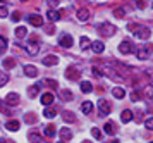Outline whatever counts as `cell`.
Returning <instances> with one entry per match:
<instances>
[{"mask_svg":"<svg viewBox=\"0 0 153 143\" xmlns=\"http://www.w3.org/2000/svg\"><path fill=\"white\" fill-rule=\"evenodd\" d=\"M98 31H100L102 36H112V34L115 33V26H112L110 22H103V24H100Z\"/></svg>","mask_w":153,"mask_h":143,"instance_id":"6da1fadb","label":"cell"},{"mask_svg":"<svg viewBox=\"0 0 153 143\" xmlns=\"http://www.w3.org/2000/svg\"><path fill=\"white\" fill-rule=\"evenodd\" d=\"M65 78H67V79H72V81H76V79L81 78V73H79V69H77L76 66H71V67H67V71H65Z\"/></svg>","mask_w":153,"mask_h":143,"instance_id":"7a4b0ae2","label":"cell"},{"mask_svg":"<svg viewBox=\"0 0 153 143\" xmlns=\"http://www.w3.org/2000/svg\"><path fill=\"white\" fill-rule=\"evenodd\" d=\"M134 34H136V38H139V40H148L152 36V31H150V28H138L134 31Z\"/></svg>","mask_w":153,"mask_h":143,"instance_id":"3957f363","label":"cell"},{"mask_svg":"<svg viewBox=\"0 0 153 143\" xmlns=\"http://www.w3.org/2000/svg\"><path fill=\"white\" fill-rule=\"evenodd\" d=\"M98 109L102 110V116H107V114H110L112 105L108 100H98Z\"/></svg>","mask_w":153,"mask_h":143,"instance_id":"277c9868","label":"cell"},{"mask_svg":"<svg viewBox=\"0 0 153 143\" xmlns=\"http://www.w3.org/2000/svg\"><path fill=\"white\" fill-rule=\"evenodd\" d=\"M119 52L120 54H131L132 52V43L129 40H124V41H120V45H119Z\"/></svg>","mask_w":153,"mask_h":143,"instance_id":"5b68a950","label":"cell"},{"mask_svg":"<svg viewBox=\"0 0 153 143\" xmlns=\"http://www.w3.org/2000/svg\"><path fill=\"white\" fill-rule=\"evenodd\" d=\"M59 45L64 48H69L72 45V36L71 34H62L60 38H59Z\"/></svg>","mask_w":153,"mask_h":143,"instance_id":"8992f818","label":"cell"},{"mask_svg":"<svg viewBox=\"0 0 153 143\" xmlns=\"http://www.w3.org/2000/svg\"><path fill=\"white\" fill-rule=\"evenodd\" d=\"M150 54H152V47H148V45H146V47H141L138 50V59H141V61H145V59H148V57H150Z\"/></svg>","mask_w":153,"mask_h":143,"instance_id":"52a82bcc","label":"cell"},{"mask_svg":"<svg viewBox=\"0 0 153 143\" xmlns=\"http://www.w3.org/2000/svg\"><path fill=\"white\" fill-rule=\"evenodd\" d=\"M42 61H43L45 66H57V64H59V57L53 55V54H50V55H47V57H43Z\"/></svg>","mask_w":153,"mask_h":143,"instance_id":"ba28073f","label":"cell"},{"mask_svg":"<svg viewBox=\"0 0 153 143\" xmlns=\"http://www.w3.org/2000/svg\"><path fill=\"white\" fill-rule=\"evenodd\" d=\"M26 52H28L29 55H36L40 52V45H38L36 41H29L28 45H26Z\"/></svg>","mask_w":153,"mask_h":143,"instance_id":"9c48e42d","label":"cell"},{"mask_svg":"<svg viewBox=\"0 0 153 143\" xmlns=\"http://www.w3.org/2000/svg\"><path fill=\"white\" fill-rule=\"evenodd\" d=\"M5 103L10 105V107H12V105H17V103H19V95H17V93H9V95L5 97Z\"/></svg>","mask_w":153,"mask_h":143,"instance_id":"30bf717a","label":"cell"},{"mask_svg":"<svg viewBox=\"0 0 153 143\" xmlns=\"http://www.w3.org/2000/svg\"><path fill=\"white\" fill-rule=\"evenodd\" d=\"M28 21H29V24H33V26H36V28L43 24V17H42V16H38V14H33V16H29Z\"/></svg>","mask_w":153,"mask_h":143,"instance_id":"8fae6325","label":"cell"},{"mask_svg":"<svg viewBox=\"0 0 153 143\" xmlns=\"http://www.w3.org/2000/svg\"><path fill=\"white\" fill-rule=\"evenodd\" d=\"M24 74L29 76V78H36V76H38V69H36L35 66L26 64V66H24Z\"/></svg>","mask_w":153,"mask_h":143,"instance_id":"7c38bea8","label":"cell"},{"mask_svg":"<svg viewBox=\"0 0 153 143\" xmlns=\"http://www.w3.org/2000/svg\"><path fill=\"white\" fill-rule=\"evenodd\" d=\"M59 136L62 138V142H67V140H71V138H72V131H71L69 128H60V131H59Z\"/></svg>","mask_w":153,"mask_h":143,"instance_id":"4fadbf2b","label":"cell"},{"mask_svg":"<svg viewBox=\"0 0 153 143\" xmlns=\"http://www.w3.org/2000/svg\"><path fill=\"white\" fill-rule=\"evenodd\" d=\"M42 83H36V85H33V86H31V88L28 90V95H29V98H35L36 95H38V93H40V90H42Z\"/></svg>","mask_w":153,"mask_h":143,"instance_id":"5bb4252c","label":"cell"},{"mask_svg":"<svg viewBox=\"0 0 153 143\" xmlns=\"http://www.w3.org/2000/svg\"><path fill=\"white\" fill-rule=\"evenodd\" d=\"M91 50H93V52H95V54H102V52H103L105 50V45L103 43H102V41H91Z\"/></svg>","mask_w":153,"mask_h":143,"instance_id":"9a60e30c","label":"cell"},{"mask_svg":"<svg viewBox=\"0 0 153 143\" xmlns=\"http://www.w3.org/2000/svg\"><path fill=\"white\" fill-rule=\"evenodd\" d=\"M53 100H55V98H53L52 93H43L42 95V103L45 105V107H50V105L53 103Z\"/></svg>","mask_w":153,"mask_h":143,"instance_id":"2e32d148","label":"cell"},{"mask_svg":"<svg viewBox=\"0 0 153 143\" xmlns=\"http://www.w3.org/2000/svg\"><path fill=\"white\" fill-rule=\"evenodd\" d=\"M19 126H21V123H19L17 119H10V121H7V124H5V128H7L9 131H17Z\"/></svg>","mask_w":153,"mask_h":143,"instance_id":"e0dca14e","label":"cell"},{"mask_svg":"<svg viewBox=\"0 0 153 143\" xmlns=\"http://www.w3.org/2000/svg\"><path fill=\"white\" fill-rule=\"evenodd\" d=\"M105 73H107V74H108V78H110V79H114V81H119V83L124 81V78H122V76H119L114 69H105Z\"/></svg>","mask_w":153,"mask_h":143,"instance_id":"ac0fdd59","label":"cell"},{"mask_svg":"<svg viewBox=\"0 0 153 143\" xmlns=\"http://www.w3.org/2000/svg\"><path fill=\"white\" fill-rule=\"evenodd\" d=\"M132 117H134L132 116V112L126 109V110H122V114H120V121H122V123H131Z\"/></svg>","mask_w":153,"mask_h":143,"instance_id":"d6986e66","label":"cell"},{"mask_svg":"<svg viewBox=\"0 0 153 143\" xmlns=\"http://www.w3.org/2000/svg\"><path fill=\"white\" fill-rule=\"evenodd\" d=\"M105 133H107V135H114V133H115V131H117V124L115 123H112V121H108V123L105 124Z\"/></svg>","mask_w":153,"mask_h":143,"instance_id":"ffe728a7","label":"cell"},{"mask_svg":"<svg viewBox=\"0 0 153 143\" xmlns=\"http://www.w3.org/2000/svg\"><path fill=\"white\" fill-rule=\"evenodd\" d=\"M77 19L88 21L90 19V10H88V9H79V10H77Z\"/></svg>","mask_w":153,"mask_h":143,"instance_id":"44dd1931","label":"cell"},{"mask_svg":"<svg viewBox=\"0 0 153 143\" xmlns=\"http://www.w3.org/2000/svg\"><path fill=\"white\" fill-rule=\"evenodd\" d=\"M112 95L115 97V98H124L126 97V90L120 88V86H115V88L112 90Z\"/></svg>","mask_w":153,"mask_h":143,"instance_id":"7402d4cb","label":"cell"},{"mask_svg":"<svg viewBox=\"0 0 153 143\" xmlns=\"http://www.w3.org/2000/svg\"><path fill=\"white\" fill-rule=\"evenodd\" d=\"M47 17H48V21H57L60 19V12H57V10H53V9H50V10H47Z\"/></svg>","mask_w":153,"mask_h":143,"instance_id":"603a6c76","label":"cell"},{"mask_svg":"<svg viewBox=\"0 0 153 143\" xmlns=\"http://www.w3.org/2000/svg\"><path fill=\"white\" fill-rule=\"evenodd\" d=\"M81 91L83 93H91L93 91V85L90 81H81Z\"/></svg>","mask_w":153,"mask_h":143,"instance_id":"cb8c5ba5","label":"cell"},{"mask_svg":"<svg viewBox=\"0 0 153 143\" xmlns=\"http://www.w3.org/2000/svg\"><path fill=\"white\" fill-rule=\"evenodd\" d=\"M62 119L65 121V123H74V121H76L74 114H72V112H69V110H65V112L62 114Z\"/></svg>","mask_w":153,"mask_h":143,"instance_id":"d4e9b609","label":"cell"},{"mask_svg":"<svg viewBox=\"0 0 153 143\" xmlns=\"http://www.w3.org/2000/svg\"><path fill=\"white\" fill-rule=\"evenodd\" d=\"M43 116L48 117V119H53V117L57 116V110H55V109H52V107H47V109L43 110Z\"/></svg>","mask_w":153,"mask_h":143,"instance_id":"484cf974","label":"cell"},{"mask_svg":"<svg viewBox=\"0 0 153 143\" xmlns=\"http://www.w3.org/2000/svg\"><path fill=\"white\" fill-rule=\"evenodd\" d=\"M79 43H81V47H83L84 50H86V48H91V40L88 38V36H81Z\"/></svg>","mask_w":153,"mask_h":143,"instance_id":"4316f807","label":"cell"},{"mask_svg":"<svg viewBox=\"0 0 153 143\" xmlns=\"http://www.w3.org/2000/svg\"><path fill=\"white\" fill-rule=\"evenodd\" d=\"M81 110H83L84 114H90L91 110H93V103L91 102H83L81 103Z\"/></svg>","mask_w":153,"mask_h":143,"instance_id":"83f0119b","label":"cell"},{"mask_svg":"<svg viewBox=\"0 0 153 143\" xmlns=\"http://www.w3.org/2000/svg\"><path fill=\"white\" fill-rule=\"evenodd\" d=\"M45 135L52 138L53 135H55V126H53V124H48V126H45Z\"/></svg>","mask_w":153,"mask_h":143,"instance_id":"f1b7e54d","label":"cell"},{"mask_svg":"<svg viewBox=\"0 0 153 143\" xmlns=\"http://www.w3.org/2000/svg\"><path fill=\"white\" fill-rule=\"evenodd\" d=\"M7 50V38L0 34V54H4Z\"/></svg>","mask_w":153,"mask_h":143,"instance_id":"f546056e","label":"cell"},{"mask_svg":"<svg viewBox=\"0 0 153 143\" xmlns=\"http://www.w3.org/2000/svg\"><path fill=\"white\" fill-rule=\"evenodd\" d=\"M29 142L31 143H42V136L38 133H29Z\"/></svg>","mask_w":153,"mask_h":143,"instance_id":"4dcf8cb0","label":"cell"},{"mask_svg":"<svg viewBox=\"0 0 153 143\" xmlns=\"http://www.w3.org/2000/svg\"><path fill=\"white\" fill-rule=\"evenodd\" d=\"M26 36V28L24 26H19L16 29V38H24Z\"/></svg>","mask_w":153,"mask_h":143,"instance_id":"1f68e13d","label":"cell"},{"mask_svg":"<svg viewBox=\"0 0 153 143\" xmlns=\"http://www.w3.org/2000/svg\"><path fill=\"white\" fill-rule=\"evenodd\" d=\"M60 97H62L65 102H69L71 98H72V93H71L69 90H62V91H60Z\"/></svg>","mask_w":153,"mask_h":143,"instance_id":"d6a6232c","label":"cell"},{"mask_svg":"<svg viewBox=\"0 0 153 143\" xmlns=\"http://www.w3.org/2000/svg\"><path fill=\"white\" fill-rule=\"evenodd\" d=\"M16 66V59H5L4 61V67L5 69H10V67H14Z\"/></svg>","mask_w":153,"mask_h":143,"instance_id":"836d02e7","label":"cell"},{"mask_svg":"<svg viewBox=\"0 0 153 143\" xmlns=\"http://www.w3.org/2000/svg\"><path fill=\"white\" fill-rule=\"evenodd\" d=\"M114 16H115V17H119V19H122V17L126 16V10L122 9V7H119V9H115V10H114Z\"/></svg>","mask_w":153,"mask_h":143,"instance_id":"e575fe53","label":"cell"},{"mask_svg":"<svg viewBox=\"0 0 153 143\" xmlns=\"http://www.w3.org/2000/svg\"><path fill=\"white\" fill-rule=\"evenodd\" d=\"M91 135H93V138L100 140V138H102V131L98 130V128H91Z\"/></svg>","mask_w":153,"mask_h":143,"instance_id":"d590c367","label":"cell"},{"mask_svg":"<svg viewBox=\"0 0 153 143\" xmlns=\"http://www.w3.org/2000/svg\"><path fill=\"white\" fill-rule=\"evenodd\" d=\"M7 81H9V76L5 74V73H2V71H0V86H4Z\"/></svg>","mask_w":153,"mask_h":143,"instance_id":"8d00e7d4","label":"cell"},{"mask_svg":"<svg viewBox=\"0 0 153 143\" xmlns=\"http://www.w3.org/2000/svg\"><path fill=\"white\" fill-rule=\"evenodd\" d=\"M91 73H93V76H97V78H100V76H103V73H102V69H98L97 66H93V67H91Z\"/></svg>","mask_w":153,"mask_h":143,"instance_id":"74e56055","label":"cell"},{"mask_svg":"<svg viewBox=\"0 0 153 143\" xmlns=\"http://www.w3.org/2000/svg\"><path fill=\"white\" fill-rule=\"evenodd\" d=\"M145 126L148 128V130L153 131V117H148V119H146V121H145Z\"/></svg>","mask_w":153,"mask_h":143,"instance_id":"f35d334b","label":"cell"},{"mask_svg":"<svg viewBox=\"0 0 153 143\" xmlns=\"http://www.w3.org/2000/svg\"><path fill=\"white\" fill-rule=\"evenodd\" d=\"M139 97H141V95H139V91H132V93H131V100H132V102H138Z\"/></svg>","mask_w":153,"mask_h":143,"instance_id":"ab89813d","label":"cell"},{"mask_svg":"<svg viewBox=\"0 0 153 143\" xmlns=\"http://www.w3.org/2000/svg\"><path fill=\"white\" fill-rule=\"evenodd\" d=\"M7 7H2L0 5V17H7Z\"/></svg>","mask_w":153,"mask_h":143,"instance_id":"60d3db41","label":"cell"},{"mask_svg":"<svg viewBox=\"0 0 153 143\" xmlns=\"http://www.w3.org/2000/svg\"><path fill=\"white\" fill-rule=\"evenodd\" d=\"M47 85H50V86H52V88H57V86H59V83L55 81V79H47Z\"/></svg>","mask_w":153,"mask_h":143,"instance_id":"b9f144b4","label":"cell"},{"mask_svg":"<svg viewBox=\"0 0 153 143\" xmlns=\"http://www.w3.org/2000/svg\"><path fill=\"white\" fill-rule=\"evenodd\" d=\"M24 119H26V123H35V121H36V117L35 116H29V114H26Z\"/></svg>","mask_w":153,"mask_h":143,"instance_id":"7bdbcfd3","label":"cell"},{"mask_svg":"<svg viewBox=\"0 0 153 143\" xmlns=\"http://www.w3.org/2000/svg\"><path fill=\"white\" fill-rule=\"evenodd\" d=\"M138 24H134V22H131V24H129V26H127V29H129V31H132V33H134V31H136V29H138Z\"/></svg>","mask_w":153,"mask_h":143,"instance_id":"ee69618b","label":"cell"},{"mask_svg":"<svg viewBox=\"0 0 153 143\" xmlns=\"http://www.w3.org/2000/svg\"><path fill=\"white\" fill-rule=\"evenodd\" d=\"M12 19H14V21H19V19H21V12H19V10H16V12L12 14Z\"/></svg>","mask_w":153,"mask_h":143,"instance_id":"f6af8a7d","label":"cell"},{"mask_svg":"<svg viewBox=\"0 0 153 143\" xmlns=\"http://www.w3.org/2000/svg\"><path fill=\"white\" fill-rule=\"evenodd\" d=\"M108 143H119V140H117V138H114V140H110Z\"/></svg>","mask_w":153,"mask_h":143,"instance_id":"bcb514c9","label":"cell"},{"mask_svg":"<svg viewBox=\"0 0 153 143\" xmlns=\"http://www.w3.org/2000/svg\"><path fill=\"white\" fill-rule=\"evenodd\" d=\"M150 78H152V86H153V73H150Z\"/></svg>","mask_w":153,"mask_h":143,"instance_id":"7dc6e473","label":"cell"},{"mask_svg":"<svg viewBox=\"0 0 153 143\" xmlns=\"http://www.w3.org/2000/svg\"><path fill=\"white\" fill-rule=\"evenodd\" d=\"M150 98H152V100H153V91H150Z\"/></svg>","mask_w":153,"mask_h":143,"instance_id":"c3c4849f","label":"cell"},{"mask_svg":"<svg viewBox=\"0 0 153 143\" xmlns=\"http://www.w3.org/2000/svg\"><path fill=\"white\" fill-rule=\"evenodd\" d=\"M83 143H90V142H86V140H84V142H83Z\"/></svg>","mask_w":153,"mask_h":143,"instance_id":"681fc988","label":"cell"},{"mask_svg":"<svg viewBox=\"0 0 153 143\" xmlns=\"http://www.w3.org/2000/svg\"><path fill=\"white\" fill-rule=\"evenodd\" d=\"M59 143H64V142H59Z\"/></svg>","mask_w":153,"mask_h":143,"instance_id":"f907efd6","label":"cell"},{"mask_svg":"<svg viewBox=\"0 0 153 143\" xmlns=\"http://www.w3.org/2000/svg\"><path fill=\"white\" fill-rule=\"evenodd\" d=\"M150 143H153V142H150Z\"/></svg>","mask_w":153,"mask_h":143,"instance_id":"816d5d0a","label":"cell"}]
</instances>
